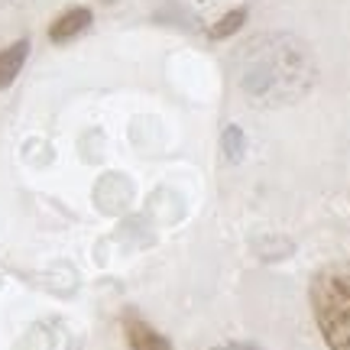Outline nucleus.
I'll return each mask as SVG.
<instances>
[{"label":"nucleus","instance_id":"0eeeda50","mask_svg":"<svg viewBox=\"0 0 350 350\" xmlns=\"http://www.w3.org/2000/svg\"><path fill=\"white\" fill-rule=\"evenodd\" d=\"M211 350H262L260 344H250V340H230V344H217Z\"/></svg>","mask_w":350,"mask_h":350},{"label":"nucleus","instance_id":"f03ea898","mask_svg":"<svg viewBox=\"0 0 350 350\" xmlns=\"http://www.w3.org/2000/svg\"><path fill=\"white\" fill-rule=\"evenodd\" d=\"M124 338L130 350H175L172 340L163 331H156L146 318H139L137 312H124Z\"/></svg>","mask_w":350,"mask_h":350},{"label":"nucleus","instance_id":"7ed1b4c3","mask_svg":"<svg viewBox=\"0 0 350 350\" xmlns=\"http://www.w3.org/2000/svg\"><path fill=\"white\" fill-rule=\"evenodd\" d=\"M94 23V13L88 10V7H68L65 13H59L49 26V39L55 46H65V42H72L85 33L88 26Z\"/></svg>","mask_w":350,"mask_h":350},{"label":"nucleus","instance_id":"f257e3e1","mask_svg":"<svg viewBox=\"0 0 350 350\" xmlns=\"http://www.w3.org/2000/svg\"><path fill=\"white\" fill-rule=\"evenodd\" d=\"M308 305L325 347L350 350V260L314 269L308 282Z\"/></svg>","mask_w":350,"mask_h":350},{"label":"nucleus","instance_id":"423d86ee","mask_svg":"<svg viewBox=\"0 0 350 350\" xmlns=\"http://www.w3.org/2000/svg\"><path fill=\"white\" fill-rule=\"evenodd\" d=\"M224 150L234 163L240 159V152H243V133H240V126H227L224 130Z\"/></svg>","mask_w":350,"mask_h":350},{"label":"nucleus","instance_id":"39448f33","mask_svg":"<svg viewBox=\"0 0 350 350\" xmlns=\"http://www.w3.org/2000/svg\"><path fill=\"white\" fill-rule=\"evenodd\" d=\"M243 23H247V7H237V10H230L227 16H221V20L211 26V39H227V36H234V33H237Z\"/></svg>","mask_w":350,"mask_h":350},{"label":"nucleus","instance_id":"20e7f679","mask_svg":"<svg viewBox=\"0 0 350 350\" xmlns=\"http://www.w3.org/2000/svg\"><path fill=\"white\" fill-rule=\"evenodd\" d=\"M26 59H29V39H16L7 49H0V91L16 81V75L23 72Z\"/></svg>","mask_w":350,"mask_h":350}]
</instances>
